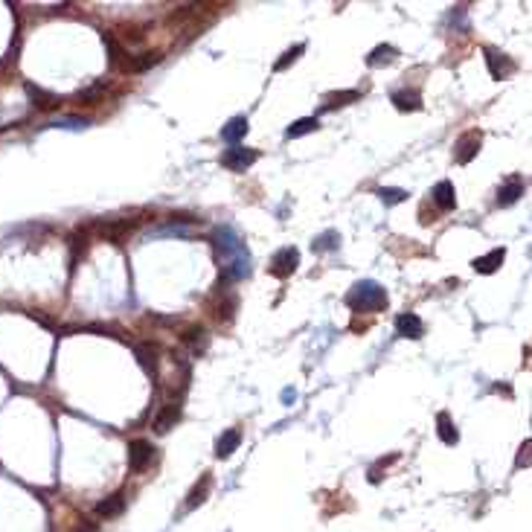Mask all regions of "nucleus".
<instances>
[{
    "instance_id": "f257e3e1",
    "label": "nucleus",
    "mask_w": 532,
    "mask_h": 532,
    "mask_svg": "<svg viewBox=\"0 0 532 532\" xmlns=\"http://www.w3.org/2000/svg\"><path fill=\"white\" fill-rule=\"evenodd\" d=\"M346 303H349L355 312H381L387 305V291L375 286V282H358V286L346 294Z\"/></svg>"
},
{
    "instance_id": "f03ea898",
    "label": "nucleus",
    "mask_w": 532,
    "mask_h": 532,
    "mask_svg": "<svg viewBox=\"0 0 532 532\" xmlns=\"http://www.w3.org/2000/svg\"><path fill=\"white\" fill-rule=\"evenodd\" d=\"M297 265H300V251H297V247H282V251H277L274 259H270L268 270H270V277H277V279H288L297 270Z\"/></svg>"
},
{
    "instance_id": "7ed1b4c3",
    "label": "nucleus",
    "mask_w": 532,
    "mask_h": 532,
    "mask_svg": "<svg viewBox=\"0 0 532 532\" xmlns=\"http://www.w3.org/2000/svg\"><path fill=\"white\" fill-rule=\"evenodd\" d=\"M256 160H259V152H256V148L233 146V148H227V152L221 154V166H227V169H233V172H244V169H251Z\"/></svg>"
},
{
    "instance_id": "20e7f679",
    "label": "nucleus",
    "mask_w": 532,
    "mask_h": 532,
    "mask_svg": "<svg viewBox=\"0 0 532 532\" xmlns=\"http://www.w3.org/2000/svg\"><path fill=\"white\" fill-rule=\"evenodd\" d=\"M480 143H483V134H480V131H465L463 137L456 140V146H454V160L460 166L472 163V160L477 157V152H480Z\"/></svg>"
},
{
    "instance_id": "39448f33",
    "label": "nucleus",
    "mask_w": 532,
    "mask_h": 532,
    "mask_svg": "<svg viewBox=\"0 0 532 532\" xmlns=\"http://www.w3.org/2000/svg\"><path fill=\"white\" fill-rule=\"evenodd\" d=\"M483 56H486V67L491 73V79H506V76H512V73H515V61L506 53H498V49L486 47Z\"/></svg>"
},
{
    "instance_id": "423d86ee",
    "label": "nucleus",
    "mask_w": 532,
    "mask_h": 532,
    "mask_svg": "<svg viewBox=\"0 0 532 532\" xmlns=\"http://www.w3.org/2000/svg\"><path fill=\"white\" fill-rule=\"evenodd\" d=\"M152 442H146V439H134L131 445H128V468L134 474H140V472H146V465L152 463Z\"/></svg>"
},
{
    "instance_id": "0eeeda50",
    "label": "nucleus",
    "mask_w": 532,
    "mask_h": 532,
    "mask_svg": "<svg viewBox=\"0 0 532 532\" xmlns=\"http://www.w3.org/2000/svg\"><path fill=\"white\" fill-rule=\"evenodd\" d=\"M395 329H399L402 338H410V340H419V338L425 335V323L413 312H404V314L395 317Z\"/></svg>"
},
{
    "instance_id": "6e6552de",
    "label": "nucleus",
    "mask_w": 532,
    "mask_h": 532,
    "mask_svg": "<svg viewBox=\"0 0 532 532\" xmlns=\"http://www.w3.org/2000/svg\"><path fill=\"white\" fill-rule=\"evenodd\" d=\"M134 221H108V224H99V233H102L105 239H111L114 244H122V239L131 236L134 233Z\"/></svg>"
},
{
    "instance_id": "1a4fd4ad",
    "label": "nucleus",
    "mask_w": 532,
    "mask_h": 532,
    "mask_svg": "<svg viewBox=\"0 0 532 532\" xmlns=\"http://www.w3.org/2000/svg\"><path fill=\"white\" fill-rule=\"evenodd\" d=\"M239 442H242V430L239 428L224 430V434L216 439V456H218V460H227V456L239 448Z\"/></svg>"
},
{
    "instance_id": "9d476101",
    "label": "nucleus",
    "mask_w": 532,
    "mask_h": 532,
    "mask_svg": "<svg viewBox=\"0 0 532 532\" xmlns=\"http://www.w3.org/2000/svg\"><path fill=\"white\" fill-rule=\"evenodd\" d=\"M503 259H506V251L503 247H494V251H489L486 256H480V259H474V270L477 274H494L500 265H503Z\"/></svg>"
},
{
    "instance_id": "9b49d317",
    "label": "nucleus",
    "mask_w": 532,
    "mask_h": 532,
    "mask_svg": "<svg viewBox=\"0 0 532 532\" xmlns=\"http://www.w3.org/2000/svg\"><path fill=\"white\" fill-rule=\"evenodd\" d=\"M524 189H527V183L521 181V178H509V183H506V187H500L498 189V207H512L518 198L524 195Z\"/></svg>"
},
{
    "instance_id": "f8f14e48",
    "label": "nucleus",
    "mask_w": 532,
    "mask_h": 532,
    "mask_svg": "<svg viewBox=\"0 0 532 532\" xmlns=\"http://www.w3.org/2000/svg\"><path fill=\"white\" fill-rule=\"evenodd\" d=\"M430 195H434V204L439 209H454L456 207V189H454L451 181H439Z\"/></svg>"
},
{
    "instance_id": "ddd939ff",
    "label": "nucleus",
    "mask_w": 532,
    "mask_h": 532,
    "mask_svg": "<svg viewBox=\"0 0 532 532\" xmlns=\"http://www.w3.org/2000/svg\"><path fill=\"white\" fill-rule=\"evenodd\" d=\"M178 419H181V404H166L163 410L157 413V419H154V430H157V434H169V430L175 428Z\"/></svg>"
},
{
    "instance_id": "4468645a",
    "label": "nucleus",
    "mask_w": 532,
    "mask_h": 532,
    "mask_svg": "<svg viewBox=\"0 0 532 532\" xmlns=\"http://www.w3.org/2000/svg\"><path fill=\"white\" fill-rule=\"evenodd\" d=\"M122 509H126V494H111V498H105L102 503H96V515L99 518H117L122 515Z\"/></svg>"
},
{
    "instance_id": "2eb2a0df",
    "label": "nucleus",
    "mask_w": 532,
    "mask_h": 532,
    "mask_svg": "<svg viewBox=\"0 0 532 532\" xmlns=\"http://www.w3.org/2000/svg\"><path fill=\"white\" fill-rule=\"evenodd\" d=\"M393 105L399 111H422V93L419 91H395Z\"/></svg>"
},
{
    "instance_id": "dca6fc26",
    "label": "nucleus",
    "mask_w": 532,
    "mask_h": 532,
    "mask_svg": "<svg viewBox=\"0 0 532 532\" xmlns=\"http://www.w3.org/2000/svg\"><path fill=\"white\" fill-rule=\"evenodd\" d=\"M437 434H439V439L445 445H456V442H460V434H456V428H454V422H451L448 413H439L437 416Z\"/></svg>"
},
{
    "instance_id": "f3484780",
    "label": "nucleus",
    "mask_w": 532,
    "mask_h": 532,
    "mask_svg": "<svg viewBox=\"0 0 532 532\" xmlns=\"http://www.w3.org/2000/svg\"><path fill=\"white\" fill-rule=\"evenodd\" d=\"M27 93L35 99V108H41V111H53V108L61 105V99L56 93H47L41 88H35V84H27Z\"/></svg>"
},
{
    "instance_id": "a211bd4d",
    "label": "nucleus",
    "mask_w": 532,
    "mask_h": 532,
    "mask_svg": "<svg viewBox=\"0 0 532 532\" xmlns=\"http://www.w3.org/2000/svg\"><path fill=\"white\" fill-rule=\"evenodd\" d=\"M209 486H213V477H209V474H201V483H195L192 491H189V498H187V509H195V506H201V503L207 500Z\"/></svg>"
},
{
    "instance_id": "6ab92c4d",
    "label": "nucleus",
    "mask_w": 532,
    "mask_h": 532,
    "mask_svg": "<svg viewBox=\"0 0 532 532\" xmlns=\"http://www.w3.org/2000/svg\"><path fill=\"white\" fill-rule=\"evenodd\" d=\"M247 134V119L244 117H236V119H230L227 122V128H221V137H224L227 143L233 146H239V140Z\"/></svg>"
},
{
    "instance_id": "aec40b11",
    "label": "nucleus",
    "mask_w": 532,
    "mask_h": 532,
    "mask_svg": "<svg viewBox=\"0 0 532 532\" xmlns=\"http://www.w3.org/2000/svg\"><path fill=\"white\" fill-rule=\"evenodd\" d=\"M390 61H395V47H390V44H381L367 56L369 67H381V65H390Z\"/></svg>"
},
{
    "instance_id": "412c9836",
    "label": "nucleus",
    "mask_w": 532,
    "mask_h": 532,
    "mask_svg": "<svg viewBox=\"0 0 532 532\" xmlns=\"http://www.w3.org/2000/svg\"><path fill=\"white\" fill-rule=\"evenodd\" d=\"M317 128H320V119H317V117H305V119H297L294 126H288L286 137L294 140V137H303V134H312V131H317Z\"/></svg>"
},
{
    "instance_id": "4be33fe9",
    "label": "nucleus",
    "mask_w": 532,
    "mask_h": 532,
    "mask_svg": "<svg viewBox=\"0 0 532 532\" xmlns=\"http://www.w3.org/2000/svg\"><path fill=\"white\" fill-rule=\"evenodd\" d=\"M181 340L192 346V349H198V346H207V329L204 326H189V329H183V335Z\"/></svg>"
},
{
    "instance_id": "5701e85b",
    "label": "nucleus",
    "mask_w": 532,
    "mask_h": 532,
    "mask_svg": "<svg viewBox=\"0 0 532 532\" xmlns=\"http://www.w3.org/2000/svg\"><path fill=\"white\" fill-rule=\"evenodd\" d=\"M160 61V53H143L140 58H134L131 65H126V70H131V73H143V70H148V67H154Z\"/></svg>"
},
{
    "instance_id": "b1692460",
    "label": "nucleus",
    "mask_w": 532,
    "mask_h": 532,
    "mask_svg": "<svg viewBox=\"0 0 532 532\" xmlns=\"http://www.w3.org/2000/svg\"><path fill=\"white\" fill-rule=\"evenodd\" d=\"M338 244H340V236H338L335 230H329V233H323V236H317V239L312 242V247H314L317 253H320V251H335Z\"/></svg>"
},
{
    "instance_id": "393cba45",
    "label": "nucleus",
    "mask_w": 532,
    "mask_h": 532,
    "mask_svg": "<svg viewBox=\"0 0 532 532\" xmlns=\"http://www.w3.org/2000/svg\"><path fill=\"white\" fill-rule=\"evenodd\" d=\"M137 358H140V364L143 369H148V373H154V367H157V352L152 349V346H137Z\"/></svg>"
},
{
    "instance_id": "a878e982",
    "label": "nucleus",
    "mask_w": 532,
    "mask_h": 532,
    "mask_svg": "<svg viewBox=\"0 0 532 532\" xmlns=\"http://www.w3.org/2000/svg\"><path fill=\"white\" fill-rule=\"evenodd\" d=\"M375 195H378L384 204H402L404 198H407V192H404V189H393V187H381Z\"/></svg>"
},
{
    "instance_id": "bb28decb",
    "label": "nucleus",
    "mask_w": 532,
    "mask_h": 532,
    "mask_svg": "<svg viewBox=\"0 0 532 532\" xmlns=\"http://www.w3.org/2000/svg\"><path fill=\"white\" fill-rule=\"evenodd\" d=\"M303 49H305V44H297V47H291V49H288V53H286V56H282V58L277 61V65H274V70H277V73H282V70H286L288 65H294V61H297V58H300V53H303Z\"/></svg>"
},
{
    "instance_id": "cd10ccee",
    "label": "nucleus",
    "mask_w": 532,
    "mask_h": 532,
    "mask_svg": "<svg viewBox=\"0 0 532 532\" xmlns=\"http://www.w3.org/2000/svg\"><path fill=\"white\" fill-rule=\"evenodd\" d=\"M102 41H105L108 53H111V65H119V58L126 56V53H122V47H119V41H117V38H114V35H111V32H105V35H102Z\"/></svg>"
},
{
    "instance_id": "c85d7f7f",
    "label": "nucleus",
    "mask_w": 532,
    "mask_h": 532,
    "mask_svg": "<svg viewBox=\"0 0 532 532\" xmlns=\"http://www.w3.org/2000/svg\"><path fill=\"white\" fill-rule=\"evenodd\" d=\"M355 99H361V93H358V91H340V93H332V96H329V105H326V108H335V105H349V102H355Z\"/></svg>"
},
{
    "instance_id": "c756f323",
    "label": "nucleus",
    "mask_w": 532,
    "mask_h": 532,
    "mask_svg": "<svg viewBox=\"0 0 532 532\" xmlns=\"http://www.w3.org/2000/svg\"><path fill=\"white\" fill-rule=\"evenodd\" d=\"M529 445H532L529 439H527V442L521 445V454H518V468H521V465H527V463H529V454H527V451H529Z\"/></svg>"
},
{
    "instance_id": "7c9ffc66",
    "label": "nucleus",
    "mask_w": 532,
    "mask_h": 532,
    "mask_svg": "<svg viewBox=\"0 0 532 532\" xmlns=\"http://www.w3.org/2000/svg\"><path fill=\"white\" fill-rule=\"evenodd\" d=\"M282 402H294V390H286V393H282Z\"/></svg>"
}]
</instances>
